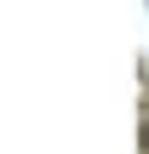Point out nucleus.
Wrapping results in <instances>:
<instances>
[{
    "instance_id": "f257e3e1",
    "label": "nucleus",
    "mask_w": 149,
    "mask_h": 154,
    "mask_svg": "<svg viewBox=\"0 0 149 154\" xmlns=\"http://www.w3.org/2000/svg\"><path fill=\"white\" fill-rule=\"evenodd\" d=\"M144 149H149V131H144Z\"/></svg>"
}]
</instances>
